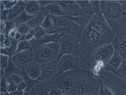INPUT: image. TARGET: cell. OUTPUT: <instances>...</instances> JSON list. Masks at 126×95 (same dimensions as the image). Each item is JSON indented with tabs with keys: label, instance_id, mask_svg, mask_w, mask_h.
<instances>
[{
	"label": "cell",
	"instance_id": "cell-1",
	"mask_svg": "<svg viewBox=\"0 0 126 95\" xmlns=\"http://www.w3.org/2000/svg\"><path fill=\"white\" fill-rule=\"evenodd\" d=\"M102 84L98 77L87 71L75 84L69 95H98Z\"/></svg>",
	"mask_w": 126,
	"mask_h": 95
},
{
	"label": "cell",
	"instance_id": "cell-2",
	"mask_svg": "<svg viewBox=\"0 0 126 95\" xmlns=\"http://www.w3.org/2000/svg\"><path fill=\"white\" fill-rule=\"evenodd\" d=\"M111 46H102L98 48L92 54L85 70L96 76L112 56L114 53Z\"/></svg>",
	"mask_w": 126,
	"mask_h": 95
},
{
	"label": "cell",
	"instance_id": "cell-3",
	"mask_svg": "<svg viewBox=\"0 0 126 95\" xmlns=\"http://www.w3.org/2000/svg\"><path fill=\"white\" fill-rule=\"evenodd\" d=\"M86 71L78 68L65 72L57 76L53 84L59 87L64 93L67 94L72 90L75 84Z\"/></svg>",
	"mask_w": 126,
	"mask_h": 95
},
{
	"label": "cell",
	"instance_id": "cell-4",
	"mask_svg": "<svg viewBox=\"0 0 126 95\" xmlns=\"http://www.w3.org/2000/svg\"><path fill=\"white\" fill-rule=\"evenodd\" d=\"M60 51L58 43L52 42L45 44L34 52V61L41 64L57 60Z\"/></svg>",
	"mask_w": 126,
	"mask_h": 95
},
{
	"label": "cell",
	"instance_id": "cell-5",
	"mask_svg": "<svg viewBox=\"0 0 126 95\" xmlns=\"http://www.w3.org/2000/svg\"><path fill=\"white\" fill-rule=\"evenodd\" d=\"M63 35L60 39L58 43L60 51L58 60L63 55L70 54L79 57L80 54V44L76 37L73 35L68 34Z\"/></svg>",
	"mask_w": 126,
	"mask_h": 95
},
{
	"label": "cell",
	"instance_id": "cell-6",
	"mask_svg": "<svg viewBox=\"0 0 126 95\" xmlns=\"http://www.w3.org/2000/svg\"><path fill=\"white\" fill-rule=\"evenodd\" d=\"M79 57L70 54H65L57 61V76L70 71L78 68Z\"/></svg>",
	"mask_w": 126,
	"mask_h": 95
},
{
	"label": "cell",
	"instance_id": "cell-7",
	"mask_svg": "<svg viewBox=\"0 0 126 95\" xmlns=\"http://www.w3.org/2000/svg\"><path fill=\"white\" fill-rule=\"evenodd\" d=\"M40 81L53 83L57 76V61L55 60L40 64Z\"/></svg>",
	"mask_w": 126,
	"mask_h": 95
},
{
	"label": "cell",
	"instance_id": "cell-8",
	"mask_svg": "<svg viewBox=\"0 0 126 95\" xmlns=\"http://www.w3.org/2000/svg\"><path fill=\"white\" fill-rule=\"evenodd\" d=\"M34 52L32 49L16 53L11 57V60L19 69H25L34 61Z\"/></svg>",
	"mask_w": 126,
	"mask_h": 95
},
{
	"label": "cell",
	"instance_id": "cell-9",
	"mask_svg": "<svg viewBox=\"0 0 126 95\" xmlns=\"http://www.w3.org/2000/svg\"><path fill=\"white\" fill-rule=\"evenodd\" d=\"M64 33L57 32L53 34H46L38 39L33 38L29 41L32 48L34 53L42 46L49 43L53 42L58 43L61 37Z\"/></svg>",
	"mask_w": 126,
	"mask_h": 95
},
{
	"label": "cell",
	"instance_id": "cell-10",
	"mask_svg": "<svg viewBox=\"0 0 126 95\" xmlns=\"http://www.w3.org/2000/svg\"><path fill=\"white\" fill-rule=\"evenodd\" d=\"M58 3L60 7L65 14V13H71L72 16H83L81 14L84 13L79 12V10H82L76 1L65 0H58ZM83 11V10H82ZM66 15V14H65Z\"/></svg>",
	"mask_w": 126,
	"mask_h": 95
},
{
	"label": "cell",
	"instance_id": "cell-11",
	"mask_svg": "<svg viewBox=\"0 0 126 95\" xmlns=\"http://www.w3.org/2000/svg\"><path fill=\"white\" fill-rule=\"evenodd\" d=\"M48 15L50 16L53 24L54 31L52 34L61 32V30H65L71 21L66 16H59Z\"/></svg>",
	"mask_w": 126,
	"mask_h": 95
},
{
	"label": "cell",
	"instance_id": "cell-12",
	"mask_svg": "<svg viewBox=\"0 0 126 95\" xmlns=\"http://www.w3.org/2000/svg\"><path fill=\"white\" fill-rule=\"evenodd\" d=\"M52 83L40 81L35 85L29 92L30 95H49Z\"/></svg>",
	"mask_w": 126,
	"mask_h": 95
},
{
	"label": "cell",
	"instance_id": "cell-13",
	"mask_svg": "<svg viewBox=\"0 0 126 95\" xmlns=\"http://www.w3.org/2000/svg\"><path fill=\"white\" fill-rule=\"evenodd\" d=\"M123 60L120 54L115 51L103 68L107 71L114 73L118 69Z\"/></svg>",
	"mask_w": 126,
	"mask_h": 95
},
{
	"label": "cell",
	"instance_id": "cell-14",
	"mask_svg": "<svg viewBox=\"0 0 126 95\" xmlns=\"http://www.w3.org/2000/svg\"><path fill=\"white\" fill-rule=\"evenodd\" d=\"M26 0H18L17 3L8 12L6 20H14L24 10Z\"/></svg>",
	"mask_w": 126,
	"mask_h": 95
},
{
	"label": "cell",
	"instance_id": "cell-15",
	"mask_svg": "<svg viewBox=\"0 0 126 95\" xmlns=\"http://www.w3.org/2000/svg\"><path fill=\"white\" fill-rule=\"evenodd\" d=\"M25 70L29 76L33 79H39L40 76V64L35 62H32Z\"/></svg>",
	"mask_w": 126,
	"mask_h": 95
},
{
	"label": "cell",
	"instance_id": "cell-16",
	"mask_svg": "<svg viewBox=\"0 0 126 95\" xmlns=\"http://www.w3.org/2000/svg\"><path fill=\"white\" fill-rule=\"evenodd\" d=\"M42 10L47 14L56 16H65L58 4L55 2L49 4L42 8Z\"/></svg>",
	"mask_w": 126,
	"mask_h": 95
},
{
	"label": "cell",
	"instance_id": "cell-17",
	"mask_svg": "<svg viewBox=\"0 0 126 95\" xmlns=\"http://www.w3.org/2000/svg\"><path fill=\"white\" fill-rule=\"evenodd\" d=\"M42 10V7L37 0H27L24 10L28 14L32 16L36 15Z\"/></svg>",
	"mask_w": 126,
	"mask_h": 95
},
{
	"label": "cell",
	"instance_id": "cell-18",
	"mask_svg": "<svg viewBox=\"0 0 126 95\" xmlns=\"http://www.w3.org/2000/svg\"><path fill=\"white\" fill-rule=\"evenodd\" d=\"M20 73L26 85L24 92L29 93L32 88L40 81L39 79L34 80L31 78L26 73L25 69L20 70Z\"/></svg>",
	"mask_w": 126,
	"mask_h": 95
},
{
	"label": "cell",
	"instance_id": "cell-19",
	"mask_svg": "<svg viewBox=\"0 0 126 95\" xmlns=\"http://www.w3.org/2000/svg\"><path fill=\"white\" fill-rule=\"evenodd\" d=\"M47 15V14L42 10L33 18L26 23L31 28H34L41 25Z\"/></svg>",
	"mask_w": 126,
	"mask_h": 95
},
{
	"label": "cell",
	"instance_id": "cell-20",
	"mask_svg": "<svg viewBox=\"0 0 126 95\" xmlns=\"http://www.w3.org/2000/svg\"><path fill=\"white\" fill-rule=\"evenodd\" d=\"M36 15L33 16L30 15L28 14L24 10L14 20L16 24V28L20 25L30 21Z\"/></svg>",
	"mask_w": 126,
	"mask_h": 95
},
{
	"label": "cell",
	"instance_id": "cell-21",
	"mask_svg": "<svg viewBox=\"0 0 126 95\" xmlns=\"http://www.w3.org/2000/svg\"><path fill=\"white\" fill-rule=\"evenodd\" d=\"M47 14V15L41 26L47 34H52L54 31L53 24L50 16L48 14Z\"/></svg>",
	"mask_w": 126,
	"mask_h": 95
},
{
	"label": "cell",
	"instance_id": "cell-22",
	"mask_svg": "<svg viewBox=\"0 0 126 95\" xmlns=\"http://www.w3.org/2000/svg\"><path fill=\"white\" fill-rule=\"evenodd\" d=\"M5 77L13 74H20V70L15 66L10 57L8 64L4 69Z\"/></svg>",
	"mask_w": 126,
	"mask_h": 95
},
{
	"label": "cell",
	"instance_id": "cell-23",
	"mask_svg": "<svg viewBox=\"0 0 126 95\" xmlns=\"http://www.w3.org/2000/svg\"><path fill=\"white\" fill-rule=\"evenodd\" d=\"M17 1V0H0V11H9Z\"/></svg>",
	"mask_w": 126,
	"mask_h": 95
},
{
	"label": "cell",
	"instance_id": "cell-24",
	"mask_svg": "<svg viewBox=\"0 0 126 95\" xmlns=\"http://www.w3.org/2000/svg\"><path fill=\"white\" fill-rule=\"evenodd\" d=\"M7 83L17 84L23 81V79L20 75L13 74L5 77Z\"/></svg>",
	"mask_w": 126,
	"mask_h": 95
},
{
	"label": "cell",
	"instance_id": "cell-25",
	"mask_svg": "<svg viewBox=\"0 0 126 95\" xmlns=\"http://www.w3.org/2000/svg\"><path fill=\"white\" fill-rule=\"evenodd\" d=\"M5 26L2 33L5 35L6 38H8L9 34L11 31L16 28V26L14 20L5 21Z\"/></svg>",
	"mask_w": 126,
	"mask_h": 95
},
{
	"label": "cell",
	"instance_id": "cell-26",
	"mask_svg": "<svg viewBox=\"0 0 126 95\" xmlns=\"http://www.w3.org/2000/svg\"><path fill=\"white\" fill-rule=\"evenodd\" d=\"M122 78L126 80V61L123 60L119 67L114 73Z\"/></svg>",
	"mask_w": 126,
	"mask_h": 95
},
{
	"label": "cell",
	"instance_id": "cell-27",
	"mask_svg": "<svg viewBox=\"0 0 126 95\" xmlns=\"http://www.w3.org/2000/svg\"><path fill=\"white\" fill-rule=\"evenodd\" d=\"M31 49L32 48L29 41L25 40L20 41L18 44L16 50L15 54L20 51L28 50Z\"/></svg>",
	"mask_w": 126,
	"mask_h": 95
},
{
	"label": "cell",
	"instance_id": "cell-28",
	"mask_svg": "<svg viewBox=\"0 0 126 95\" xmlns=\"http://www.w3.org/2000/svg\"><path fill=\"white\" fill-rule=\"evenodd\" d=\"M80 27L74 21L71 20V22L67 28L66 29H67L68 33L74 35V34H77L79 30Z\"/></svg>",
	"mask_w": 126,
	"mask_h": 95
},
{
	"label": "cell",
	"instance_id": "cell-29",
	"mask_svg": "<svg viewBox=\"0 0 126 95\" xmlns=\"http://www.w3.org/2000/svg\"><path fill=\"white\" fill-rule=\"evenodd\" d=\"M83 16H66L70 20L75 22L80 26L82 27L84 26L85 23L86 22L85 18Z\"/></svg>",
	"mask_w": 126,
	"mask_h": 95
},
{
	"label": "cell",
	"instance_id": "cell-30",
	"mask_svg": "<svg viewBox=\"0 0 126 95\" xmlns=\"http://www.w3.org/2000/svg\"><path fill=\"white\" fill-rule=\"evenodd\" d=\"M16 28L17 32L22 35L27 34L31 28L25 23L19 25Z\"/></svg>",
	"mask_w": 126,
	"mask_h": 95
},
{
	"label": "cell",
	"instance_id": "cell-31",
	"mask_svg": "<svg viewBox=\"0 0 126 95\" xmlns=\"http://www.w3.org/2000/svg\"><path fill=\"white\" fill-rule=\"evenodd\" d=\"M108 10L110 14L113 16H116L118 15L120 13V9L117 5L112 4L109 6Z\"/></svg>",
	"mask_w": 126,
	"mask_h": 95
},
{
	"label": "cell",
	"instance_id": "cell-32",
	"mask_svg": "<svg viewBox=\"0 0 126 95\" xmlns=\"http://www.w3.org/2000/svg\"><path fill=\"white\" fill-rule=\"evenodd\" d=\"M34 28L36 32L34 38L35 39H39L47 34L41 26H38Z\"/></svg>",
	"mask_w": 126,
	"mask_h": 95
},
{
	"label": "cell",
	"instance_id": "cell-33",
	"mask_svg": "<svg viewBox=\"0 0 126 95\" xmlns=\"http://www.w3.org/2000/svg\"><path fill=\"white\" fill-rule=\"evenodd\" d=\"M10 57L8 56L0 54V69H5L8 64Z\"/></svg>",
	"mask_w": 126,
	"mask_h": 95
},
{
	"label": "cell",
	"instance_id": "cell-34",
	"mask_svg": "<svg viewBox=\"0 0 126 95\" xmlns=\"http://www.w3.org/2000/svg\"><path fill=\"white\" fill-rule=\"evenodd\" d=\"M64 94L60 88L52 84L50 90L49 95H62Z\"/></svg>",
	"mask_w": 126,
	"mask_h": 95
},
{
	"label": "cell",
	"instance_id": "cell-35",
	"mask_svg": "<svg viewBox=\"0 0 126 95\" xmlns=\"http://www.w3.org/2000/svg\"><path fill=\"white\" fill-rule=\"evenodd\" d=\"M7 82L5 77L0 79V93L8 92L7 89Z\"/></svg>",
	"mask_w": 126,
	"mask_h": 95
},
{
	"label": "cell",
	"instance_id": "cell-36",
	"mask_svg": "<svg viewBox=\"0 0 126 95\" xmlns=\"http://www.w3.org/2000/svg\"><path fill=\"white\" fill-rule=\"evenodd\" d=\"M19 42V40H16L15 38L13 39L12 41L11 45L9 48L13 55L14 54L16 51L18 44Z\"/></svg>",
	"mask_w": 126,
	"mask_h": 95
},
{
	"label": "cell",
	"instance_id": "cell-37",
	"mask_svg": "<svg viewBox=\"0 0 126 95\" xmlns=\"http://www.w3.org/2000/svg\"><path fill=\"white\" fill-rule=\"evenodd\" d=\"M0 54L11 57L13 55L9 48H0Z\"/></svg>",
	"mask_w": 126,
	"mask_h": 95
},
{
	"label": "cell",
	"instance_id": "cell-38",
	"mask_svg": "<svg viewBox=\"0 0 126 95\" xmlns=\"http://www.w3.org/2000/svg\"><path fill=\"white\" fill-rule=\"evenodd\" d=\"M7 91L10 93L13 92L17 90L16 85L7 83Z\"/></svg>",
	"mask_w": 126,
	"mask_h": 95
},
{
	"label": "cell",
	"instance_id": "cell-39",
	"mask_svg": "<svg viewBox=\"0 0 126 95\" xmlns=\"http://www.w3.org/2000/svg\"><path fill=\"white\" fill-rule=\"evenodd\" d=\"M16 87L17 90L24 92L26 89V85L25 82L23 81L16 84Z\"/></svg>",
	"mask_w": 126,
	"mask_h": 95
},
{
	"label": "cell",
	"instance_id": "cell-40",
	"mask_svg": "<svg viewBox=\"0 0 126 95\" xmlns=\"http://www.w3.org/2000/svg\"><path fill=\"white\" fill-rule=\"evenodd\" d=\"M42 8L47 5L55 2L56 0H37Z\"/></svg>",
	"mask_w": 126,
	"mask_h": 95
},
{
	"label": "cell",
	"instance_id": "cell-41",
	"mask_svg": "<svg viewBox=\"0 0 126 95\" xmlns=\"http://www.w3.org/2000/svg\"><path fill=\"white\" fill-rule=\"evenodd\" d=\"M12 40L8 38H6L3 43H0V48L9 47L11 45Z\"/></svg>",
	"mask_w": 126,
	"mask_h": 95
},
{
	"label": "cell",
	"instance_id": "cell-42",
	"mask_svg": "<svg viewBox=\"0 0 126 95\" xmlns=\"http://www.w3.org/2000/svg\"><path fill=\"white\" fill-rule=\"evenodd\" d=\"M16 32V28L11 31L9 34L8 39L12 40L14 38Z\"/></svg>",
	"mask_w": 126,
	"mask_h": 95
},
{
	"label": "cell",
	"instance_id": "cell-43",
	"mask_svg": "<svg viewBox=\"0 0 126 95\" xmlns=\"http://www.w3.org/2000/svg\"><path fill=\"white\" fill-rule=\"evenodd\" d=\"M5 21L3 20H0V33H2L5 26Z\"/></svg>",
	"mask_w": 126,
	"mask_h": 95
},
{
	"label": "cell",
	"instance_id": "cell-44",
	"mask_svg": "<svg viewBox=\"0 0 126 95\" xmlns=\"http://www.w3.org/2000/svg\"><path fill=\"white\" fill-rule=\"evenodd\" d=\"M24 92V91H20L16 90L15 91L10 93L11 95H22Z\"/></svg>",
	"mask_w": 126,
	"mask_h": 95
},
{
	"label": "cell",
	"instance_id": "cell-45",
	"mask_svg": "<svg viewBox=\"0 0 126 95\" xmlns=\"http://www.w3.org/2000/svg\"><path fill=\"white\" fill-rule=\"evenodd\" d=\"M34 38V36L31 33L28 32L26 34L25 40L29 41Z\"/></svg>",
	"mask_w": 126,
	"mask_h": 95
},
{
	"label": "cell",
	"instance_id": "cell-46",
	"mask_svg": "<svg viewBox=\"0 0 126 95\" xmlns=\"http://www.w3.org/2000/svg\"><path fill=\"white\" fill-rule=\"evenodd\" d=\"M103 87L107 95H113L112 92L108 88L104 85Z\"/></svg>",
	"mask_w": 126,
	"mask_h": 95
},
{
	"label": "cell",
	"instance_id": "cell-47",
	"mask_svg": "<svg viewBox=\"0 0 126 95\" xmlns=\"http://www.w3.org/2000/svg\"><path fill=\"white\" fill-rule=\"evenodd\" d=\"M5 73L4 69H0V79L5 77Z\"/></svg>",
	"mask_w": 126,
	"mask_h": 95
},
{
	"label": "cell",
	"instance_id": "cell-48",
	"mask_svg": "<svg viewBox=\"0 0 126 95\" xmlns=\"http://www.w3.org/2000/svg\"><path fill=\"white\" fill-rule=\"evenodd\" d=\"M0 33V43H2L4 42L6 38L3 33Z\"/></svg>",
	"mask_w": 126,
	"mask_h": 95
},
{
	"label": "cell",
	"instance_id": "cell-49",
	"mask_svg": "<svg viewBox=\"0 0 126 95\" xmlns=\"http://www.w3.org/2000/svg\"><path fill=\"white\" fill-rule=\"evenodd\" d=\"M29 32L33 35L34 37L35 34V30L34 28H31L29 30Z\"/></svg>",
	"mask_w": 126,
	"mask_h": 95
},
{
	"label": "cell",
	"instance_id": "cell-50",
	"mask_svg": "<svg viewBox=\"0 0 126 95\" xmlns=\"http://www.w3.org/2000/svg\"><path fill=\"white\" fill-rule=\"evenodd\" d=\"M21 35L20 33L17 31L14 38L16 40H19L20 38Z\"/></svg>",
	"mask_w": 126,
	"mask_h": 95
},
{
	"label": "cell",
	"instance_id": "cell-51",
	"mask_svg": "<svg viewBox=\"0 0 126 95\" xmlns=\"http://www.w3.org/2000/svg\"><path fill=\"white\" fill-rule=\"evenodd\" d=\"M26 34H24L21 35V36L19 40V41L25 40Z\"/></svg>",
	"mask_w": 126,
	"mask_h": 95
},
{
	"label": "cell",
	"instance_id": "cell-52",
	"mask_svg": "<svg viewBox=\"0 0 126 95\" xmlns=\"http://www.w3.org/2000/svg\"><path fill=\"white\" fill-rule=\"evenodd\" d=\"M0 95H11L10 93L8 92L3 93H0Z\"/></svg>",
	"mask_w": 126,
	"mask_h": 95
},
{
	"label": "cell",
	"instance_id": "cell-53",
	"mask_svg": "<svg viewBox=\"0 0 126 95\" xmlns=\"http://www.w3.org/2000/svg\"><path fill=\"white\" fill-rule=\"evenodd\" d=\"M22 95H30L29 93L24 92Z\"/></svg>",
	"mask_w": 126,
	"mask_h": 95
},
{
	"label": "cell",
	"instance_id": "cell-54",
	"mask_svg": "<svg viewBox=\"0 0 126 95\" xmlns=\"http://www.w3.org/2000/svg\"><path fill=\"white\" fill-rule=\"evenodd\" d=\"M62 95H69L67 94H63Z\"/></svg>",
	"mask_w": 126,
	"mask_h": 95
},
{
	"label": "cell",
	"instance_id": "cell-55",
	"mask_svg": "<svg viewBox=\"0 0 126 95\" xmlns=\"http://www.w3.org/2000/svg\"></svg>",
	"mask_w": 126,
	"mask_h": 95
}]
</instances>
